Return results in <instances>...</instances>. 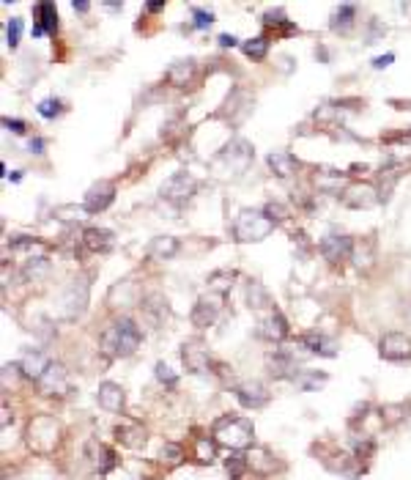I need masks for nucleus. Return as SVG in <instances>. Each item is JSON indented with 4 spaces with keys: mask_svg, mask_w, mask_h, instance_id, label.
<instances>
[{
    "mask_svg": "<svg viewBox=\"0 0 411 480\" xmlns=\"http://www.w3.org/2000/svg\"><path fill=\"white\" fill-rule=\"evenodd\" d=\"M140 330L132 319H118L102 335V352L110 357H129L140 346Z\"/></svg>",
    "mask_w": 411,
    "mask_h": 480,
    "instance_id": "nucleus-1",
    "label": "nucleus"
},
{
    "mask_svg": "<svg viewBox=\"0 0 411 480\" xmlns=\"http://www.w3.org/2000/svg\"><path fill=\"white\" fill-rule=\"evenodd\" d=\"M252 436H255V428L250 420L244 417H236V414H225L214 423V442L217 445H225L231 450H244L252 445Z\"/></svg>",
    "mask_w": 411,
    "mask_h": 480,
    "instance_id": "nucleus-2",
    "label": "nucleus"
},
{
    "mask_svg": "<svg viewBox=\"0 0 411 480\" xmlns=\"http://www.w3.org/2000/svg\"><path fill=\"white\" fill-rule=\"evenodd\" d=\"M274 228V223L266 217V212H252V209H244L236 220V236L239 242H261L266 239L269 233Z\"/></svg>",
    "mask_w": 411,
    "mask_h": 480,
    "instance_id": "nucleus-3",
    "label": "nucleus"
},
{
    "mask_svg": "<svg viewBox=\"0 0 411 480\" xmlns=\"http://www.w3.org/2000/svg\"><path fill=\"white\" fill-rule=\"evenodd\" d=\"M58 442V423H55L53 417H47V414H41L36 420H31V426H28V445L33 447L36 453H50Z\"/></svg>",
    "mask_w": 411,
    "mask_h": 480,
    "instance_id": "nucleus-4",
    "label": "nucleus"
},
{
    "mask_svg": "<svg viewBox=\"0 0 411 480\" xmlns=\"http://www.w3.org/2000/svg\"><path fill=\"white\" fill-rule=\"evenodd\" d=\"M197 190V181L192 176H187V173H176V176H170L165 184H162V198L165 200H170V203H187L189 198L195 195Z\"/></svg>",
    "mask_w": 411,
    "mask_h": 480,
    "instance_id": "nucleus-5",
    "label": "nucleus"
},
{
    "mask_svg": "<svg viewBox=\"0 0 411 480\" xmlns=\"http://www.w3.org/2000/svg\"><path fill=\"white\" fill-rule=\"evenodd\" d=\"M85 302H88V283H85V277H77V280H72V285L66 288L63 316H66V319H77V316L85 310Z\"/></svg>",
    "mask_w": 411,
    "mask_h": 480,
    "instance_id": "nucleus-6",
    "label": "nucleus"
},
{
    "mask_svg": "<svg viewBox=\"0 0 411 480\" xmlns=\"http://www.w3.org/2000/svg\"><path fill=\"white\" fill-rule=\"evenodd\" d=\"M378 352H381L384 359H390V362H403V359L411 357V340L406 338L403 332H390V335L381 338Z\"/></svg>",
    "mask_w": 411,
    "mask_h": 480,
    "instance_id": "nucleus-7",
    "label": "nucleus"
},
{
    "mask_svg": "<svg viewBox=\"0 0 411 480\" xmlns=\"http://www.w3.org/2000/svg\"><path fill=\"white\" fill-rule=\"evenodd\" d=\"M115 198V184L113 181H96L85 193V212H105L110 203Z\"/></svg>",
    "mask_w": 411,
    "mask_h": 480,
    "instance_id": "nucleus-8",
    "label": "nucleus"
},
{
    "mask_svg": "<svg viewBox=\"0 0 411 480\" xmlns=\"http://www.w3.org/2000/svg\"><path fill=\"white\" fill-rule=\"evenodd\" d=\"M236 398H239L241 407H247V409H261L269 401V392L261 382H244V384L236 387Z\"/></svg>",
    "mask_w": 411,
    "mask_h": 480,
    "instance_id": "nucleus-9",
    "label": "nucleus"
},
{
    "mask_svg": "<svg viewBox=\"0 0 411 480\" xmlns=\"http://www.w3.org/2000/svg\"><path fill=\"white\" fill-rule=\"evenodd\" d=\"M375 200V190L370 184H354V187H348L345 193H343V203L345 206H351V209H368V206H373Z\"/></svg>",
    "mask_w": 411,
    "mask_h": 480,
    "instance_id": "nucleus-10",
    "label": "nucleus"
},
{
    "mask_svg": "<svg viewBox=\"0 0 411 480\" xmlns=\"http://www.w3.org/2000/svg\"><path fill=\"white\" fill-rule=\"evenodd\" d=\"M181 359H184L187 371H192V374H209V354H206V349H200L197 343H184Z\"/></svg>",
    "mask_w": 411,
    "mask_h": 480,
    "instance_id": "nucleus-11",
    "label": "nucleus"
},
{
    "mask_svg": "<svg viewBox=\"0 0 411 480\" xmlns=\"http://www.w3.org/2000/svg\"><path fill=\"white\" fill-rule=\"evenodd\" d=\"M96 401H99V407L105 412H121L124 409V390L118 387V384H113V382H105V384H99V392H96Z\"/></svg>",
    "mask_w": 411,
    "mask_h": 480,
    "instance_id": "nucleus-12",
    "label": "nucleus"
},
{
    "mask_svg": "<svg viewBox=\"0 0 411 480\" xmlns=\"http://www.w3.org/2000/svg\"><path fill=\"white\" fill-rule=\"evenodd\" d=\"M50 359L44 354H38V352H28V354L22 357V362H19V368H22V374L28 376V379H33V382H41L44 374L50 371Z\"/></svg>",
    "mask_w": 411,
    "mask_h": 480,
    "instance_id": "nucleus-13",
    "label": "nucleus"
},
{
    "mask_svg": "<svg viewBox=\"0 0 411 480\" xmlns=\"http://www.w3.org/2000/svg\"><path fill=\"white\" fill-rule=\"evenodd\" d=\"M261 332H264L269 340H283L288 335V321L283 319V313H280L274 305L269 307L266 319L261 321Z\"/></svg>",
    "mask_w": 411,
    "mask_h": 480,
    "instance_id": "nucleus-14",
    "label": "nucleus"
},
{
    "mask_svg": "<svg viewBox=\"0 0 411 480\" xmlns=\"http://www.w3.org/2000/svg\"><path fill=\"white\" fill-rule=\"evenodd\" d=\"M351 239L348 236H326L321 242V252L326 255V261H332V264H338L340 258H345L348 252H351Z\"/></svg>",
    "mask_w": 411,
    "mask_h": 480,
    "instance_id": "nucleus-15",
    "label": "nucleus"
},
{
    "mask_svg": "<svg viewBox=\"0 0 411 480\" xmlns=\"http://www.w3.org/2000/svg\"><path fill=\"white\" fill-rule=\"evenodd\" d=\"M47 395H66L69 390V382H66V371L61 365H50V371L44 374V379L38 382Z\"/></svg>",
    "mask_w": 411,
    "mask_h": 480,
    "instance_id": "nucleus-16",
    "label": "nucleus"
},
{
    "mask_svg": "<svg viewBox=\"0 0 411 480\" xmlns=\"http://www.w3.org/2000/svg\"><path fill=\"white\" fill-rule=\"evenodd\" d=\"M217 310H219V305L212 302V300H197V305L192 307V324H195L197 330L212 327L217 319Z\"/></svg>",
    "mask_w": 411,
    "mask_h": 480,
    "instance_id": "nucleus-17",
    "label": "nucleus"
},
{
    "mask_svg": "<svg viewBox=\"0 0 411 480\" xmlns=\"http://www.w3.org/2000/svg\"><path fill=\"white\" fill-rule=\"evenodd\" d=\"M33 17H36V22L33 25H38L44 34H55L58 31V11H55L53 3H36V9H33Z\"/></svg>",
    "mask_w": 411,
    "mask_h": 480,
    "instance_id": "nucleus-18",
    "label": "nucleus"
},
{
    "mask_svg": "<svg viewBox=\"0 0 411 480\" xmlns=\"http://www.w3.org/2000/svg\"><path fill=\"white\" fill-rule=\"evenodd\" d=\"M83 242H85V247L90 252H108L113 247V233L105 231V228H85Z\"/></svg>",
    "mask_w": 411,
    "mask_h": 480,
    "instance_id": "nucleus-19",
    "label": "nucleus"
},
{
    "mask_svg": "<svg viewBox=\"0 0 411 480\" xmlns=\"http://www.w3.org/2000/svg\"><path fill=\"white\" fill-rule=\"evenodd\" d=\"M85 456L90 459L93 466H99L102 472L110 469V466H115V456H113V450H108L105 445H99L96 439H90L88 445H85Z\"/></svg>",
    "mask_w": 411,
    "mask_h": 480,
    "instance_id": "nucleus-20",
    "label": "nucleus"
},
{
    "mask_svg": "<svg viewBox=\"0 0 411 480\" xmlns=\"http://www.w3.org/2000/svg\"><path fill=\"white\" fill-rule=\"evenodd\" d=\"M302 346L307 349V352H313V354H321V357H335V343L332 340H326L323 335H318V332H307V335H302Z\"/></svg>",
    "mask_w": 411,
    "mask_h": 480,
    "instance_id": "nucleus-21",
    "label": "nucleus"
},
{
    "mask_svg": "<svg viewBox=\"0 0 411 480\" xmlns=\"http://www.w3.org/2000/svg\"><path fill=\"white\" fill-rule=\"evenodd\" d=\"M269 168L280 178H288L296 173V160L288 151H274V154H269Z\"/></svg>",
    "mask_w": 411,
    "mask_h": 480,
    "instance_id": "nucleus-22",
    "label": "nucleus"
},
{
    "mask_svg": "<svg viewBox=\"0 0 411 480\" xmlns=\"http://www.w3.org/2000/svg\"><path fill=\"white\" fill-rule=\"evenodd\" d=\"M118 442H124L126 447H143L145 445V431L137 423H124L115 428Z\"/></svg>",
    "mask_w": 411,
    "mask_h": 480,
    "instance_id": "nucleus-23",
    "label": "nucleus"
},
{
    "mask_svg": "<svg viewBox=\"0 0 411 480\" xmlns=\"http://www.w3.org/2000/svg\"><path fill=\"white\" fill-rule=\"evenodd\" d=\"M192 74H195V61L189 58V61H179V63H173V66L167 69V80H170L173 86L184 88V86L192 80Z\"/></svg>",
    "mask_w": 411,
    "mask_h": 480,
    "instance_id": "nucleus-24",
    "label": "nucleus"
},
{
    "mask_svg": "<svg viewBox=\"0 0 411 480\" xmlns=\"http://www.w3.org/2000/svg\"><path fill=\"white\" fill-rule=\"evenodd\" d=\"M269 368H271V376H277V379H286V376H291V371H296L293 359L283 352H274L269 357Z\"/></svg>",
    "mask_w": 411,
    "mask_h": 480,
    "instance_id": "nucleus-25",
    "label": "nucleus"
},
{
    "mask_svg": "<svg viewBox=\"0 0 411 480\" xmlns=\"http://www.w3.org/2000/svg\"><path fill=\"white\" fill-rule=\"evenodd\" d=\"M354 17H357V9L351 3H343L338 9V14H335V19H332V31L348 34V28L354 25Z\"/></svg>",
    "mask_w": 411,
    "mask_h": 480,
    "instance_id": "nucleus-26",
    "label": "nucleus"
},
{
    "mask_svg": "<svg viewBox=\"0 0 411 480\" xmlns=\"http://www.w3.org/2000/svg\"><path fill=\"white\" fill-rule=\"evenodd\" d=\"M176 252H179V242L173 236H160L151 242V255H157V258H170Z\"/></svg>",
    "mask_w": 411,
    "mask_h": 480,
    "instance_id": "nucleus-27",
    "label": "nucleus"
},
{
    "mask_svg": "<svg viewBox=\"0 0 411 480\" xmlns=\"http://www.w3.org/2000/svg\"><path fill=\"white\" fill-rule=\"evenodd\" d=\"M247 302H250V307H255V310L271 307V300H269L266 288H264L261 283H250V288H247Z\"/></svg>",
    "mask_w": 411,
    "mask_h": 480,
    "instance_id": "nucleus-28",
    "label": "nucleus"
},
{
    "mask_svg": "<svg viewBox=\"0 0 411 480\" xmlns=\"http://www.w3.org/2000/svg\"><path fill=\"white\" fill-rule=\"evenodd\" d=\"M165 305H167V302L162 300L160 294H151V297H148V300L143 302V310L148 313V316H154V324H160V321L167 316V307H165Z\"/></svg>",
    "mask_w": 411,
    "mask_h": 480,
    "instance_id": "nucleus-29",
    "label": "nucleus"
},
{
    "mask_svg": "<svg viewBox=\"0 0 411 480\" xmlns=\"http://www.w3.org/2000/svg\"><path fill=\"white\" fill-rule=\"evenodd\" d=\"M241 50H244V55L252 58V61H261L269 50V41L266 39H261V36H258V39H247V41L241 44Z\"/></svg>",
    "mask_w": 411,
    "mask_h": 480,
    "instance_id": "nucleus-30",
    "label": "nucleus"
},
{
    "mask_svg": "<svg viewBox=\"0 0 411 480\" xmlns=\"http://www.w3.org/2000/svg\"><path fill=\"white\" fill-rule=\"evenodd\" d=\"M195 456L200 464H209L212 459H214V442L209 439V436H200L195 442Z\"/></svg>",
    "mask_w": 411,
    "mask_h": 480,
    "instance_id": "nucleus-31",
    "label": "nucleus"
},
{
    "mask_svg": "<svg viewBox=\"0 0 411 480\" xmlns=\"http://www.w3.org/2000/svg\"><path fill=\"white\" fill-rule=\"evenodd\" d=\"M390 157H392V160H406V157H411V138L390 141Z\"/></svg>",
    "mask_w": 411,
    "mask_h": 480,
    "instance_id": "nucleus-32",
    "label": "nucleus"
},
{
    "mask_svg": "<svg viewBox=\"0 0 411 480\" xmlns=\"http://www.w3.org/2000/svg\"><path fill=\"white\" fill-rule=\"evenodd\" d=\"M244 466H247V456L236 453V456L228 459V475H231L233 480H239L241 478V472H244Z\"/></svg>",
    "mask_w": 411,
    "mask_h": 480,
    "instance_id": "nucleus-33",
    "label": "nucleus"
},
{
    "mask_svg": "<svg viewBox=\"0 0 411 480\" xmlns=\"http://www.w3.org/2000/svg\"><path fill=\"white\" fill-rule=\"evenodd\" d=\"M47 269H50V261H47V258H31L28 267H25V277H38V275H44Z\"/></svg>",
    "mask_w": 411,
    "mask_h": 480,
    "instance_id": "nucleus-34",
    "label": "nucleus"
},
{
    "mask_svg": "<svg viewBox=\"0 0 411 480\" xmlns=\"http://www.w3.org/2000/svg\"><path fill=\"white\" fill-rule=\"evenodd\" d=\"M160 456H162V461H167L170 466H176V464H181V459H184V450H181L179 445H165Z\"/></svg>",
    "mask_w": 411,
    "mask_h": 480,
    "instance_id": "nucleus-35",
    "label": "nucleus"
},
{
    "mask_svg": "<svg viewBox=\"0 0 411 480\" xmlns=\"http://www.w3.org/2000/svg\"><path fill=\"white\" fill-rule=\"evenodd\" d=\"M19 34H22V19H11L9 28H6V41H9L11 50L19 44Z\"/></svg>",
    "mask_w": 411,
    "mask_h": 480,
    "instance_id": "nucleus-36",
    "label": "nucleus"
},
{
    "mask_svg": "<svg viewBox=\"0 0 411 480\" xmlns=\"http://www.w3.org/2000/svg\"><path fill=\"white\" fill-rule=\"evenodd\" d=\"M38 113H41L44 118H55V116L61 113V102H58V99H44V102L38 105Z\"/></svg>",
    "mask_w": 411,
    "mask_h": 480,
    "instance_id": "nucleus-37",
    "label": "nucleus"
},
{
    "mask_svg": "<svg viewBox=\"0 0 411 480\" xmlns=\"http://www.w3.org/2000/svg\"><path fill=\"white\" fill-rule=\"evenodd\" d=\"M192 17H195V28H209L214 22V14L203 11V9H192Z\"/></svg>",
    "mask_w": 411,
    "mask_h": 480,
    "instance_id": "nucleus-38",
    "label": "nucleus"
},
{
    "mask_svg": "<svg viewBox=\"0 0 411 480\" xmlns=\"http://www.w3.org/2000/svg\"><path fill=\"white\" fill-rule=\"evenodd\" d=\"M323 382H326V376L323 374H313V376H299V384H302L304 390H313V387H321Z\"/></svg>",
    "mask_w": 411,
    "mask_h": 480,
    "instance_id": "nucleus-39",
    "label": "nucleus"
},
{
    "mask_svg": "<svg viewBox=\"0 0 411 480\" xmlns=\"http://www.w3.org/2000/svg\"><path fill=\"white\" fill-rule=\"evenodd\" d=\"M157 379H160V382H167V384H176V374H173L165 362H157Z\"/></svg>",
    "mask_w": 411,
    "mask_h": 480,
    "instance_id": "nucleus-40",
    "label": "nucleus"
},
{
    "mask_svg": "<svg viewBox=\"0 0 411 480\" xmlns=\"http://www.w3.org/2000/svg\"><path fill=\"white\" fill-rule=\"evenodd\" d=\"M266 217L271 223H280V220H286V209L280 206V203H269L266 206Z\"/></svg>",
    "mask_w": 411,
    "mask_h": 480,
    "instance_id": "nucleus-41",
    "label": "nucleus"
},
{
    "mask_svg": "<svg viewBox=\"0 0 411 480\" xmlns=\"http://www.w3.org/2000/svg\"><path fill=\"white\" fill-rule=\"evenodd\" d=\"M3 126H6L9 132H14V135H22V132H25V124H22L19 118H3Z\"/></svg>",
    "mask_w": 411,
    "mask_h": 480,
    "instance_id": "nucleus-42",
    "label": "nucleus"
},
{
    "mask_svg": "<svg viewBox=\"0 0 411 480\" xmlns=\"http://www.w3.org/2000/svg\"><path fill=\"white\" fill-rule=\"evenodd\" d=\"M392 61H395V55H392V53L381 55V58H375V61H373V69H387V66H390Z\"/></svg>",
    "mask_w": 411,
    "mask_h": 480,
    "instance_id": "nucleus-43",
    "label": "nucleus"
},
{
    "mask_svg": "<svg viewBox=\"0 0 411 480\" xmlns=\"http://www.w3.org/2000/svg\"><path fill=\"white\" fill-rule=\"evenodd\" d=\"M236 41H239L236 36H228V34H222V36H219V44H222V47H233Z\"/></svg>",
    "mask_w": 411,
    "mask_h": 480,
    "instance_id": "nucleus-44",
    "label": "nucleus"
},
{
    "mask_svg": "<svg viewBox=\"0 0 411 480\" xmlns=\"http://www.w3.org/2000/svg\"><path fill=\"white\" fill-rule=\"evenodd\" d=\"M41 148H44V141H41V138H33V141H31V151H33V154H41Z\"/></svg>",
    "mask_w": 411,
    "mask_h": 480,
    "instance_id": "nucleus-45",
    "label": "nucleus"
},
{
    "mask_svg": "<svg viewBox=\"0 0 411 480\" xmlns=\"http://www.w3.org/2000/svg\"><path fill=\"white\" fill-rule=\"evenodd\" d=\"M72 6H74V11H88V9H90V3H85V0H80V3L74 0Z\"/></svg>",
    "mask_w": 411,
    "mask_h": 480,
    "instance_id": "nucleus-46",
    "label": "nucleus"
},
{
    "mask_svg": "<svg viewBox=\"0 0 411 480\" xmlns=\"http://www.w3.org/2000/svg\"><path fill=\"white\" fill-rule=\"evenodd\" d=\"M165 3H148V11H160Z\"/></svg>",
    "mask_w": 411,
    "mask_h": 480,
    "instance_id": "nucleus-47",
    "label": "nucleus"
},
{
    "mask_svg": "<svg viewBox=\"0 0 411 480\" xmlns=\"http://www.w3.org/2000/svg\"><path fill=\"white\" fill-rule=\"evenodd\" d=\"M409 426H411V420H409Z\"/></svg>",
    "mask_w": 411,
    "mask_h": 480,
    "instance_id": "nucleus-48",
    "label": "nucleus"
}]
</instances>
